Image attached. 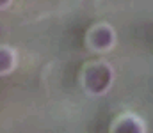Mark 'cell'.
Returning a JSON list of instances; mask_svg holds the SVG:
<instances>
[{
	"label": "cell",
	"mask_w": 153,
	"mask_h": 133,
	"mask_svg": "<svg viewBox=\"0 0 153 133\" xmlns=\"http://www.w3.org/2000/svg\"><path fill=\"white\" fill-rule=\"evenodd\" d=\"M18 64V51L13 46L2 44L0 48V73L2 75H9Z\"/></svg>",
	"instance_id": "277c9868"
},
{
	"label": "cell",
	"mask_w": 153,
	"mask_h": 133,
	"mask_svg": "<svg viewBox=\"0 0 153 133\" xmlns=\"http://www.w3.org/2000/svg\"><path fill=\"white\" fill-rule=\"evenodd\" d=\"M114 68L107 60H93L89 62L80 76L82 89L91 96H103L109 92L114 84Z\"/></svg>",
	"instance_id": "6da1fadb"
},
{
	"label": "cell",
	"mask_w": 153,
	"mask_h": 133,
	"mask_svg": "<svg viewBox=\"0 0 153 133\" xmlns=\"http://www.w3.org/2000/svg\"><path fill=\"white\" fill-rule=\"evenodd\" d=\"M116 43H117L116 30L109 23H98L87 32V46L96 53L112 51Z\"/></svg>",
	"instance_id": "7a4b0ae2"
},
{
	"label": "cell",
	"mask_w": 153,
	"mask_h": 133,
	"mask_svg": "<svg viewBox=\"0 0 153 133\" xmlns=\"http://www.w3.org/2000/svg\"><path fill=\"white\" fill-rule=\"evenodd\" d=\"M112 133H146V126L141 117L134 114H126L116 119Z\"/></svg>",
	"instance_id": "3957f363"
},
{
	"label": "cell",
	"mask_w": 153,
	"mask_h": 133,
	"mask_svg": "<svg viewBox=\"0 0 153 133\" xmlns=\"http://www.w3.org/2000/svg\"><path fill=\"white\" fill-rule=\"evenodd\" d=\"M11 4H13V0H0V7L2 9H7Z\"/></svg>",
	"instance_id": "5b68a950"
}]
</instances>
